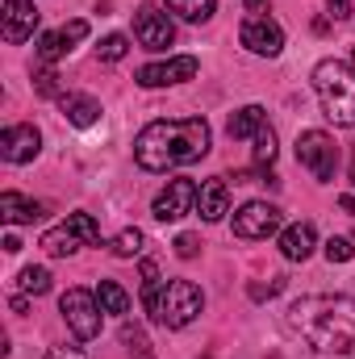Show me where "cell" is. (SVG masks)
<instances>
[{"label":"cell","mask_w":355,"mask_h":359,"mask_svg":"<svg viewBox=\"0 0 355 359\" xmlns=\"http://www.w3.org/2000/svg\"><path fill=\"white\" fill-rule=\"evenodd\" d=\"M209 121L205 117H176V121H151L138 130L134 138V159L147 172H168V168H184L209 155Z\"/></svg>","instance_id":"1"},{"label":"cell","mask_w":355,"mask_h":359,"mask_svg":"<svg viewBox=\"0 0 355 359\" xmlns=\"http://www.w3.org/2000/svg\"><path fill=\"white\" fill-rule=\"evenodd\" d=\"M288 326L314 351H355V297H301L288 309Z\"/></svg>","instance_id":"2"},{"label":"cell","mask_w":355,"mask_h":359,"mask_svg":"<svg viewBox=\"0 0 355 359\" xmlns=\"http://www.w3.org/2000/svg\"><path fill=\"white\" fill-rule=\"evenodd\" d=\"M314 92L335 126H355V76L347 72V63L322 59L314 67Z\"/></svg>","instance_id":"3"},{"label":"cell","mask_w":355,"mask_h":359,"mask_svg":"<svg viewBox=\"0 0 355 359\" xmlns=\"http://www.w3.org/2000/svg\"><path fill=\"white\" fill-rule=\"evenodd\" d=\"M201 305H205V297H201V288H196L192 280H168V288L155 297L151 313H155L159 326L180 330V326H188V322L201 313Z\"/></svg>","instance_id":"4"},{"label":"cell","mask_w":355,"mask_h":359,"mask_svg":"<svg viewBox=\"0 0 355 359\" xmlns=\"http://www.w3.org/2000/svg\"><path fill=\"white\" fill-rule=\"evenodd\" d=\"M80 243H84V247H96V243H100V226L92 222V213H72L63 226H55V230L42 234V251L55 255V259L80 251Z\"/></svg>","instance_id":"5"},{"label":"cell","mask_w":355,"mask_h":359,"mask_svg":"<svg viewBox=\"0 0 355 359\" xmlns=\"http://www.w3.org/2000/svg\"><path fill=\"white\" fill-rule=\"evenodd\" d=\"M59 313H63V322L72 326V334L80 339V343H92L96 334H100V301L92 297L88 288H67L63 297H59Z\"/></svg>","instance_id":"6"},{"label":"cell","mask_w":355,"mask_h":359,"mask_svg":"<svg viewBox=\"0 0 355 359\" xmlns=\"http://www.w3.org/2000/svg\"><path fill=\"white\" fill-rule=\"evenodd\" d=\"M297 159H301V168H309L326 184V180H335V168H339V147H335L330 134L305 130V134H297Z\"/></svg>","instance_id":"7"},{"label":"cell","mask_w":355,"mask_h":359,"mask_svg":"<svg viewBox=\"0 0 355 359\" xmlns=\"http://www.w3.org/2000/svg\"><path fill=\"white\" fill-rule=\"evenodd\" d=\"M134 38H138L147 50H168V46L176 42V25H172V17H168L159 4H142V8L134 13Z\"/></svg>","instance_id":"8"},{"label":"cell","mask_w":355,"mask_h":359,"mask_svg":"<svg viewBox=\"0 0 355 359\" xmlns=\"http://www.w3.org/2000/svg\"><path fill=\"white\" fill-rule=\"evenodd\" d=\"M280 209L276 205H267V201H247L239 213H234V234L239 238H247V243H255V238H267V234H276L280 230Z\"/></svg>","instance_id":"9"},{"label":"cell","mask_w":355,"mask_h":359,"mask_svg":"<svg viewBox=\"0 0 355 359\" xmlns=\"http://www.w3.org/2000/svg\"><path fill=\"white\" fill-rule=\"evenodd\" d=\"M196 192H201V188L188 176L168 180V188L155 196V209H151V213H155L159 222H180V217H188V213L196 209Z\"/></svg>","instance_id":"10"},{"label":"cell","mask_w":355,"mask_h":359,"mask_svg":"<svg viewBox=\"0 0 355 359\" xmlns=\"http://www.w3.org/2000/svg\"><path fill=\"white\" fill-rule=\"evenodd\" d=\"M239 38H243V46L247 50H255V55H280V46H284V29L272 21V17H247L243 21V29H239Z\"/></svg>","instance_id":"11"},{"label":"cell","mask_w":355,"mask_h":359,"mask_svg":"<svg viewBox=\"0 0 355 359\" xmlns=\"http://www.w3.org/2000/svg\"><path fill=\"white\" fill-rule=\"evenodd\" d=\"M196 67L201 63L192 55H180V59H168V63H147L138 72V84L142 88H168V84H180V80H192Z\"/></svg>","instance_id":"12"},{"label":"cell","mask_w":355,"mask_h":359,"mask_svg":"<svg viewBox=\"0 0 355 359\" xmlns=\"http://www.w3.org/2000/svg\"><path fill=\"white\" fill-rule=\"evenodd\" d=\"M38 29V8L34 0H4V42L21 46Z\"/></svg>","instance_id":"13"},{"label":"cell","mask_w":355,"mask_h":359,"mask_svg":"<svg viewBox=\"0 0 355 359\" xmlns=\"http://www.w3.org/2000/svg\"><path fill=\"white\" fill-rule=\"evenodd\" d=\"M38 147H42V134H38L34 126H8V130L0 134V155H4L8 163H29V159L38 155Z\"/></svg>","instance_id":"14"},{"label":"cell","mask_w":355,"mask_h":359,"mask_svg":"<svg viewBox=\"0 0 355 359\" xmlns=\"http://www.w3.org/2000/svg\"><path fill=\"white\" fill-rule=\"evenodd\" d=\"M196 209H201L205 222H222V217L230 213V184H226L222 176L205 180L201 192H196Z\"/></svg>","instance_id":"15"},{"label":"cell","mask_w":355,"mask_h":359,"mask_svg":"<svg viewBox=\"0 0 355 359\" xmlns=\"http://www.w3.org/2000/svg\"><path fill=\"white\" fill-rule=\"evenodd\" d=\"M314 247H318V230H314V222H297V226H288V230L280 234V255L293 259V264L309 259Z\"/></svg>","instance_id":"16"},{"label":"cell","mask_w":355,"mask_h":359,"mask_svg":"<svg viewBox=\"0 0 355 359\" xmlns=\"http://www.w3.org/2000/svg\"><path fill=\"white\" fill-rule=\"evenodd\" d=\"M42 213H46L42 201H29V196H21V192H0V217H4L8 226H29V222H38Z\"/></svg>","instance_id":"17"},{"label":"cell","mask_w":355,"mask_h":359,"mask_svg":"<svg viewBox=\"0 0 355 359\" xmlns=\"http://www.w3.org/2000/svg\"><path fill=\"white\" fill-rule=\"evenodd\" d=\"M59 109H63V117H67L72 126H80V130L96 126V117H100V104H96L92 96H80V92H63V96H59Z\"/></svg>","instance_id":"18"},{"label":"cell","mask_w":355,"mask_h":359,"mask_svg":"<svg viewBox=\"0 0 355 359\" xmlns=\"http://www.w3.org/2000/svg\"><path fill=\"white\" fill-rule=\"evenodd\" d=\"M260 130H264V109H260V104L239 109V113L230 117V126H226L230 138H247V134H260Z\"/></svg>","instance_id":"19"},{"label":"cell","mask_w":355,"mask_h":359,"mask_svg":"<svg viewBox=\"0 0 355 359\" xmlns=\"http://www.w3.org/2000/svg\"><path fill=\"white\" fill-rule=\"evenodd\" d=\"M96 301H100L105 313H130V292L117 280H100L96 284Z\"/></svg>","instance_id":"20"},{"label":"cell","mask_w":355,"mask_h":359,"mask_svg":"<svg viewBox=\"0 0 355 359\" xmlns=\"http://www.w3.org/2000/svg\"><path fill=\"white\" fill-rule=\"evenodd\" d=\"M168 8H172L176 17H184V21L201 25V21H209V17H213L217 0H168Z\"/></svg>","instance_id":"21"},{"label":"cell","mask_w":355,"mask_h":359,"mask_svg":"<svg viewBox=\"0 0 355 359\" xmlns=\"http://www.w3.org/2000/svg\"><path fill=\"white\" fill-rule=\"evenodd\" d=\"M17 284H21V292L42 297V292H51V271L46 268H25L21 276H17Z\"/></svg>","instance_id":"22"},{"label":"cell","mask_w":355,"mask_h":359,"mask_svg":"<svg viewBox=\"0 0 355 359\" xmlns=\"http://www.w3.org/2000/svg\"><path fill=\"white\" fill-rule=\"evenodd\" d=\"M109 247H113V255H121V259H134V255L142 251V230H121V234H117Z\"/></svg>","instance_id":"23"},{"label":"cell","mask_w":355,"mask_h":359,"mask_svg":"<svg viewBox=\"0 0 355 359\" xmlns=\"http://www.w3.org/2000/svg\"><path fill=\"white\" fill-rule=\"evenodd\" d=\"M272 159H276V130H272V126H264V130L255 134V163H260V168H267Z\"/></svg>","instance_id":"24"},{"label":"cell","mask_w":355,"mask_h":359,"mask_svg":"<svg viewBox=\"0 0 355 359\" xmlns=\"http://www.w3.org/2000/svg\"><path fill=\"white\" fill-rule=\"evenodd\" d=\"M63 50H67L63 34H42V38H38V59H42V63H55V59H63Z\"/></svg>","instance_id":"25"},{"label":"cell","mask_w":355,"mask_h":359,"mask_svg":"<svg viewBox=\"0 0 355 359\" xmlns=\"http://www.w3.org/2000/svg\"><path fill=\"white\" fill-rule=\"evenodd\" d=\"M96 50H100V59H105V63H117V59H126V50H130V42H126L121 34H109V38H105V42H100Z\"/></svg>","instance_id":"26"},{"label":"cell","mask_w":355,"mask_h":359,"mask_svg":"<svg viewBox=\"0 0 355 359\" xmlns=\"http://www.w3.org/2000/svg\"><path fill=\"white\" fill-rule=\"evenodd\" d=\"M322 251H326V259H330V264H347V259L355 255L351 238H326V247H322Z\"/></svg>","instance_id":"27"},{"label":"cell","mask_w":355,"mask_h":359,"mask_svg":"<svg viewBox=\"0 0 355 359\" xmlns=\"http://www.w3.org/2000/svg\"><path fill=\"white\" fill-rule=\"evenodd\" d=\"M34 88H38V96H63V88H59V76H55L51 67L34 72Z\"/></svg>","instance_id":"28"},{"label":"cell","mask_w":355,"mask_h":359,"mask_svg":"<svg viewBox=\"0 0 355 359\" xmlns=\"http://www.w3.org/2000/svg\"><path fill=\"white\" fill-rule=\"evenodd\" d=\"M59 34H63L67 50H72V42H84V38H88V21H84V17H76V21H67V25H63Z\"/></svg>","instance_id":"29"},{"label":"cell","mask_w":355,"mask_h":359,"mask_svg":"<svg viewBox=\"0 0 355 359\" xmlns=\"http://www.w3.org/2000/svg\"><path fill=\"white\" fill-rule=\"evenodd\" d=\"M196 251H201V238H196V234H180L176 238V255L180 259H192Z\"/></svg>","instance_id":"30"},{"label":"cell","mask_w":355,"mask_h":359,"mask_svg":"<svg viewBox=\"0 0 355 359\" xmlns=\"http://www.w3.org/2000/svg\"><path fill=\"white\" fill-rule=\"evenodd\" d=\"M121 343H126V347L147 351V339H142V330H138V326H121Z\"/></svg>","instance_id":"31"},{"label":"cell","mask_w":355,"mask_h":359,"mask_svg":"<svg viewBox=\"0 0 355 359\" xmlns=\"http://www.w3.org/2000/svg\"><path fill=\"white\" fill-rule=\"evenodd\" d=\"M46 359H88V355H84L80 347H51V351H46Z\"/></svg>","instance_id":"32"},{"label":"cell","mask_w":355,"mask_h":359,"mask_svg":"<svg viewBox=\"0 0 355 359\" xmlns=\"http://www.w3.org/2000/svg\"><path fill=\"white\" fill-rule=\"evenodd\" d=\"M330 13L335 17H351V0H330Z\"/></svg>","instance_id":"33"},{"label":"cell","mask_w":355,"mask_h":359,"mask_svg":"<svg viewBox=\"0 0 355 359\" xmlns=\"http://www.w3.org/2000/svg\"><path fill=\"white\" fill-rule=\"evenodd\" d=\"M4 251H8V255H17V251H21V238H17V234H8V238H4Z\"/></svg>","instance_id":"34"},{"label":"cell","mask_w":355,"mask_h":359,"mask_svg":"<svg viewBox=\"0 0 355 359\" xmlns=\"http://www.w3.org/2000/svg\"><path fill=\"white\" fill-rule=\"evenodd\" d=\"M339 209H343V213H351V217H355V196H339Z\"/></svg>","instance_id":"35"},{"label":"cell","mask_w":355,"mask_h":359,"mask_svg":"<svg viewBox=\"0 0 355 359\" xmlns=\"http://www.w3.org/2000/svg\"><path fill=\"white\" fill-rule=\"evenodd\" d=\"M243 4H247V8H264V0H243Z\"/></svg>","instance_id":"36"},{"label":"cell","mask_w":355,"mask_h":359,"mask_svg":"<svg viewBox=\"0 0 355 359\" xmlns=\"http://www.w3.org/2000/svg\"><path fill=\"white\" fill-rule=\"evenodd\" d=\"M351 184H355V163H351Z\"/></svg>","instance_id":"37"}]
</instances>
